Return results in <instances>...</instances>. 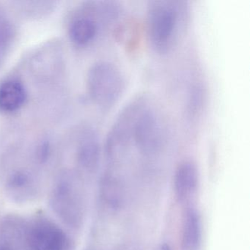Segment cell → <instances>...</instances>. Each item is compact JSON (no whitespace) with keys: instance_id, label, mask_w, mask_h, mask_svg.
<instances>
[{"instance_id":"obj_1","label":"cell","mask_w":250,"mask_h":250,"mask_svg":"<svg viewBox=\"0 0 250 250\" xmlns=\"http://www.w3.org/2000/svg\"><path fill=\"white\" fill-rule=\"evenodd\" d=\"M184 21V9L176 1H151L147 10V32L152 49L170 52L178 42Z\"/></svg>"},{"instance_id":"obj_2","label":"cell","mask_w":250,"mask_h":250,"mask_svg":"<svg viewBox=\"0 0 250 250\" xmlns=\"http://www.w3.org/2000/svg\"><path fill=\"white\" fill-rule=\"evenodd\" d=\"M87 90L89 97L100 110H110L119 101L125 89L122 73L113 63L97 61L87 71Z\"/></svg>"},{"instance_id":"obj_3","label":"cell","mask_w":250,"mask_h":250,"mask_svg":"<svg viewBox=\"0 0 250 250\" xmlns=\"http://www.w3.org/2000/svg\"><path fill=\"white\" fill-rule=\"evenodd\" d=\"M148 103L147 95H138L123 108L115 120L108 133L105 146L106 156L111 162H118L126 154L133 143L137 118Z\"/></svg>"},{"instance_id":"obj_4","label":"cell","mask_w":250,"mask_h":250,"mask_svg":"<svg viewBox=\"0 0 250 250\" xmlns=\"http://www.w3.org/2000/svg\"><path fill=\"white\" fill-rule=\"evenodd\" d=\"M50 205L65 225L72 228L81 226L84 218V197L80 182L72 174H61L51 192Z\"/></svg>"},{"instance_id":"obj_5","label":"cell","mask_w":250,"mask_h":250,"mask_svg":"<svg viewBox=\"0 0 250 250\" xmlns=\"http://www.w3.org/2000/svg\"><path fill=\"white\" fill-rule=\"evenodd\" d=\"M166 128L160 114L147 105L134 126L133 143L140 153L153 156L161 151L166 142Z\"/></svg>"},{"instance_id":"obj_6","label":"cell","mask_w":250,"mask_h":250,"mask_svg":"<svg viewBox=\"0 0 250 250\" xmlns=\"http://www.w3.org/2000/svg\"><path fill=\"white\" fill-rule=\"evenodd\" d=\"M24 240L27 250H71L68 234L58 224L46 217H38L27 227Z\"/></svg>"},{"instance_id":"obj_7","label":"cell","mask_w":250,"mask_h":250,"mask_svg":"<svg viewBox=\"0 0 250 250\" xmlns=\"http://www.w3.org/2000/svg\"><path fill=\"white\" fill-rule=\"evenodd\" d=\"M100 156V142L97 133L90 127L83 128L79 136L76 150L79 166L87 172H93L99 165Z\"/></svg>"},{"instance_id":"obj_8","label":"cell","mask_w":250,"mask_h":250,"mask_svg":"<svg viewBox=\"0 0 250 250\" xmlns=\"http://www.w3.org/2000/svg\"><path fill=\"white\" fill-rule=\"evenodd\" d=\"M28 90L22 80L8 78L0 84V112L12 114L18 112L27 103Z\"/></svg>"},{"instance_id":"obj_9","label":"cell","mask_w":250,"mask_h":250,"mask_svg":"<svg viewBox=\"0 0 250 250\" xmlns=\"http://www.w3.org/2000/svg\"><path fill=\"white\" fill-rule=\"evenodd\" d=\"M199 183L198 169L190 160L181 162L175 171L174 185L175 195L181 203L188 201L197 191Z\"/></svg>"},{"instance_id":"obj_10","label":"cell","mask_w":250,"mask_h":250,"mask_svg":"<svg viewBox=\"0 0 250 250\" xmlns=\"http://www.w3.org/2000/svg\"><path fill=\"white\" fill-rule=\"evenodd\" d=\"M202 241L201 219L194 208H188L183 221L182 245L184 250H198Z\"/></svg>"},{"instance_id":"obj_11","label":"cell","mask_w":250,"mask_h":250,"mask_svg":"<svg viewBox=\"0 0 250 250\" xmlns=\"http://www.w3.org/2000/svg\"><path fill=\"white\" fill-rule=\"evenodd\" d=\"M34 185L33 176L24 169L14 171L6 181L7 189L17 199L30 197L34 191Z\"/></svg>"},{"instance_id":"obj_12","label":"cell","mask_w":250,"mask_h":250,"mask_svg":"<svg viewBox=\"0 0 250 250\" xmlns=\"http://www.w3.org/2000/svg\"><path fill=\"white\" fill-rule=\"evenodd\" d=\"M17 36V29L8 14L0 9V62L5 59Z\"/></svg>"},{"instance_id":"obj_13","label":"cell","mask_w":250,"mask_h":250,"mask_svg":"<svg viewBox=\"0 0 250 250\" xmlns=\"http://www.w3.org/2000/svg\"><path fill=\"white\" fill-rule=\"evenodd\" d=\"M121 184L117 178L111 175H105L101 184V194L102 199L111 207H118L122 198Z\"/></svg>"},{"instance_id":"obj_14","label":"cell","mask_w":250,"mask_h":250,"mask_svg":"<svg viewBox=\"0 0 250 250\" xmlns=\"http://www.w3.org/2000/svg\"><path fill=\"white\" fill-rule=\"evenodd\" d=\"M18 8L29 17H43L52 12L55 8V2H42V1H29V2H17Z\"/></svg>"},{"instance_id":"obj_15","label":"cell","mask_w":250,"mask_h":250,"mask_svg":"<svg viewBox=\"0 0 250 250\" xmlns=\"http://www.w3.org/2000/svg\"><path fill=\"white\" fill-rule=\"evenodd\" d=\"M52 145L49 139L44 137L38 143L35 150V158L39 164H45L50 158Z\"/></svg>"},{"instance_id":"obj_16","label":"cell","mask_w":250,"mask_h":250,"mask_svg":"<svg viewBox=\"0 0 250 250\" xmlns=\"http://www.w3.org/2000/svg\"><path fill=\"white\" fill-rule=\"evenodd\" d=\"M2 235L0 237V250H15L14 244H13V238H11V234L8 232Z\"/></svg>"},{"instance_id":"obj_17","label":"cell","mask_w":250,"mask_h":250,"mask_svg":"<svg viewBox=\"0 0 250 250\" xmlns=\"http://www.w3.org/2000/svg\"><path fill=\"white\" fill-rule=\"evenodd\" d=\"M156 250H171V248L167 244H162L158 247Z\"/></svg>"}]
</instances>
